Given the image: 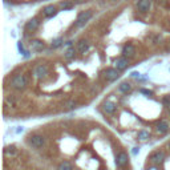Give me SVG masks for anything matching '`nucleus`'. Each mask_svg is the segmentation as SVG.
<instances>
[{"label":"nucleus","instance_id":"nucleus-31","mask_svg":"<svg viewBox=\"0 0 170 170\" xmlns=\"http://www.w3.org/2000/svg\"><path fill=\"white\" fill-rule=\"evenodd\" d=\"M75 1H85V0H75Z\"/></svg>","mask_w":170,"mask_h":170},{"label":"nucleus","instance_id":"nucleus-2","mask_svg":"<svg viewBox=\"0 0 170 170\" xmlns=\"http://www.w3.org/2000/svg\"><path fill=\"white\" fill-rule=\"evenodd\" d=\"M28 141H29V145L33 146V148H36V149L44 148V146L47 145V138H45L42 134H32Z\"/></svg>","mask_w":170,"mask_h":170},{"label":"nucleus","instance_id":"nucleus-33","mask_svg":"<svg viewBox=\"0 0 170 170\" xmlns=\"http://www.w3.org/2000/svg\"><path fill=\"white\" fill-rule=\"evenodd\" d=\"M169 113H170V106H169Z\"/></svg>","mask_w":170,"mask_h":170},{"label":"nucleus","instance_id":"nucleus-16","mask_svg":"<svg viewBox=\"0 0 170 170\" xmlns=\"http://www.w3.org/2000/svg\"><path fill=\"white\" fill-rule=\"evenodd\" d=\"M29 47L32 51H35V52H40V51L44 49V42L41 40H32L29 42Z\"/></svg>","mask_w":170,"mask_h":170},{"label":"nucleus","instance_id":"nucleus-24","mask_svg":"<svg viewBox=\"0 0 170 170\" xmlns=\"http://www.w3.org/2000/svg\"><path fill=\"white\" fill-rule=\"evenodd\" d=\"M162 104H163V105H165V106H170V96H163V97H162Z\"/></svg>","mask_w":170,"mask_h":170},{"label":"nucleus","instance_id":"nucleus-14","mask_svg":"<svg viewBox=\"0 0 170 170\" xmlns=\"http://www.w3.org/2000/svg\"><path fill=\"white\" fill-rule=\"evenodd\" d=\"M42 13H44L45 18H53L57 13V10H56L55 5H47V7L42 8Z\"/></svg>","mask_w":170,"mask_h":170},{"label":"nucleus","instance_id":"nucleus-6","mask_svg":"<svg viewBox=\"0 0 170 170\" xmlns=\"http://www.w3.org/2000/svg\"><path fill=\"white\" fill-rule=\"evenodd\" d=\"M118 76H120V73L116 68H108V69L104 70V77L109 81H114L116 78H118Z\"/></svg>","mask_w":170,"mask_h":170},{"label":"nucleus","instance_id":"nucleus-22","mask_svg":"<svg viewBox=\"0 0 170 170\" xmlns=\"http://www.w3.org/2000/svg\"><path fill=\"white\" fill-rule=\"evenodd\" d=\"M64 42V39L63 37H57V39H55V40L52 41V44H51V47L52 48H59L61 44Z\"/></svg>","mask_w":170,"mask_h":170},{"label":"nucleus","instance_id":"nucleus-18","mask_svg":"<svg viewBox=\"0 0 170 170\" xmlns=\"http://www.w3.org/2000/svg\"><path fill=\"white\" fill-rule=\"evenodd\" d=\"M4 154L8 155V157H16V155L19 154V152L15 146H7V148L4 149Z\"/></svg>","mask_w":170,"mask_h":170},{"label":"nucleus","instance_id":"nucleus-23","mask_svg":"<svg viewBox=\"0 0 170 170\" xmlns=\"http://www.w3.org/2000/svg\"><path fill=\"white\" fill-rule=\"evenodd\" d=\"M73 7V3L72 1H61L60 3V8L61 10H70V8Z\"/></svg>","mask_w":170,"mask_h":170},{"label":"nucleus","instance_id":"nucleus-3","mask_svg":"<svg viewBox=\"0 0 170 170\" xmlns=\"http://www.w3.org/2000/svg\"><path fill=\"white\" fill-rule=\"evenodd\" d=\"M48 73H49V69H48V65L45 64H40V65H36L35 68H33L32 70V75L35 78H37V80H40V78H44L48 76Z\"/></svg>","mask_w":170,"mask_h":170},{"label":"nucleus","instance_id":"nucleus-19","mask_svg":"<svg viewBox=\"0 0 170 170\" xmlns=\"http://www.w3.org/2000/svg\"><path fill=\"white\" fill-rule=\"evenodd\" d=\"M57 170H73V166L69 161H63V162L59 163Z\"/></svg>","mask_w":170,"mask_h":170},{"label":"nucleus","instance_id":"nucleus-29","mask_svg":"<svg viewBox=\"0 0 170 170\" xmlns=\"http://www.w3.org/2000/svg\"><path fill=\"white\" fill-rule=\"evenodd\" d=\"M132 152H133V154H137V153L140 152V150H138V148H134V149L132 150Z\"/></svg>","mask_w":170,"mask_h":170},{"label":"nucleus","instance_id":"nucleus-13","mask_svg":"<svg viewBox=\"0 0 170 170\" xmlns=\"http://www.w3.org/2000/svg\"><path fill=\"white\" fill-rule=\"evenodd\" d=\"M116 69H118V70H124L125 68L129 65V59H126V57H120V59H117L116 60Z\"/></svg>","mask_w":170,"mask_h":170},{"label":"nucleus","instance_id":"nucleus-1","mask_svg":"<svg viewBox=\"0 0 170 170\" xmlns=\"http://www.w3.org/2000/svg\"><path fill=\"white\" fill-rule=\"evenodd\" d=\"M27 86H28V78H27V76H25V75L19 73V75L13 76L12 80H11V88L15 89V90L23 92Z\"/></svg>","mask_w":170,"mask_h":170},{"label":"nucleus","instance_id":"nucleus-21","mask_svg":"<svg viewBox=\"0 0 170 170\" xmlns=\"http://www.w3.org/2000/svg\"><path fill=\"white\" fill-rule=\"evenodd\" d=\"M138 138H140L141 141H146V140H149V138H150V133L148 132V130H145V129L140 130V132H138Z\"/></svg>","mask_w":170,"mask_h":170},{"label":"nucleus","instance_id":"nucleus-10","mask_svg":"<svg viewBox=\"0 0 170 170\" xmlns=\"http://www.w3.org/2000/svg\"><path fill=\"white\" fill-rule=\"evenodd\" d=\"M103 109H104V112H105L106 114H113V113L116 112V109H117V105H116L113 101L106 100L105 103L103 104Z\"/></svg>","mask_w":170,"mask_h":170},{"label":"nucleus","instance_id":"nucleus-15","mask_svg":"<svg viewBox=\"0 0 170 170\" xmlns=\"http://www.w3.org/2000/svg\"><path fill=\"white\" fill-rule=\"evenodd\" d=\"M77 51L81 53V55H85V53L89 51V41L88 40H80L77 42Z\"/></svg>","mask_w":170,"mask_h":170},{"label":"nucleus","instance_id":"nucleus-9","mask_svg":"<svg viewBox=\"0 0 170 170\" xmlns=\"http://www.w3.org/2000/svg\"><path fill=\"white\" fill-rule=\"evenodd\" d=\"M137 8L140 12H149L152 8V0H138L137 3Z\"/></svg>","mask_w":170,"mask_h":170},{"label":"nucleus","instance_id":"nucleus-28","mask_svg":"<svg viewBox=\"0 0 170 170\" xmlns=\"http://www.w3.org/2000/svg\"><path fill=\"white\" fill-rule=\"evenodd\" d=\"M132 76H133V77H138V76H140V73H138V72H133Z\"/></svg>","mask_w":170,"mask_h":170},{"label":"nucleus","instance_id":"nucleus-8","mask_svg":"<svg viewBox=\"0 0 170 170\" xmlns=\"http://www.w3.org/2000/svg\"><path fill=\"white\" fill-rule=\"evenodd\" d=\"M129 162V157L125 152H120L117 154V160H116V163H117L118 168H125Z\"/></svg>","mask_w":170,"mask_h":170},{"label":"nucleus","instance_id":"nucleus-12","mask_svg":"<svg viewBox=\"0 0 170 170\" xmlns=\"http://www.w3.org/2000/svg\"><path fill=\"white\" fill-rule=\"evenodd\" d=\"M39 27H40V20H39L37 18H33V19H31V20L27 23L25 29H27L28 32H33V31H36Z\"/></svg>","mask_w":170,"mask_h":170},{"label":"nucleus","instance_id":"nucleus-4","mask_svg":"<svg viewBox=\"0 0 170 170\" xmlns=\"http://www.w3.org/2000/svg\"><path fill=\"white\" fill-rule=\"evenodd\" d=\"M149 162L152 163V165H160V163H162L163 161H165V153L162 152V150H155L154 153H152V154L149 155Z\"/></svg>","mask_w":170,"mask_h":170},{"label":"nucleus","instance_id":"nucleus-7","mask_svg":"<svg viewBox=\"0 0 170 170\" xmlns=\"http://www.w3.org/2000/svg\"><path fill=\"white\" fill-rule=\"evenodd\" d=\"M122 56L126 59H132L136 56V48L132 44H125L122 47Z\"/></svg>","mask_w":170,"mask_h":170},{"label":"nucleus","instance_id":"nucleus-26","mask_svg":"<svg viewBox=\"0 0 170 170\" xmlns=\"http://www.w3.org/2000/svg\"><path fill=\"white\" fill-rule=\"evenodd\" d=\"M140 92L144 93V95H148V96H152L153 95V92H152V90H149V89H140Z\"/></svg>","mask_w":170,"mask_h":170},{"label":"nucleus","instance_id":"nucleus-11","mask_svg":"<svg viewBox=\"0 0 170 170\" xmlns=\"http://www.w3.org/2000/svg\"><path fill=\"white\" fill-rule=\"evenodd\" d=\"M169 130H170V124H169V121L161 120L160 122L157 124V132L160 133V134H165V133H168Z\"/></svg>","mask_w":170,"mask_h":170},{"label":"nucleus","instance_id":"nucleus-5","mask_svg":"<svg viewBox=\"0 0 170 170\" xmlns=\"http://www.w3.org/2000/svg\"><path fill=\"white\" fill-rule=\"evenodd\" d=\"M90 18H92V11H84V12H81L80 15L77 16V19H76V27L77 28L84 27V25L90 20Z\"/></svg>","mask_w":170,"mask_h":170},{"label":"nucleus","instance_id":"nucleus-25","mask_svg":"<svg viewBox=\"0 0 170 170\" xmlns=\"http://www.w3.org/2000/svg\"><path fill=\"white\" fill-rule=\"evenodd\" d=\"M76 105H77V101H75V100H72V101H69V103H67V106L68 109H73V108H76Z\"/></svg>","mask_w":170,"mask_h":170},{"label":"nucleus","instance_id":"nucleus-27","mask_svg":"<svg viewBox=\"0 0 170 170\" xmlns=\"http://www.w3.org/2000/svg\"><path fill=\"white\" fill-rule=\"evenodd\" d=\"M146 170H160V169H158L155 165H150V166H149V168L146 169Z\"/></svg>","mask_w":170,"mask_h":170},{"label":"nucleus","instance_id":"nucleus-20","mask_svg":"<svg viewBox=\"0 0 170 170\" xmlns=\"http://www.w3.org/2000/svg\"><path fill=\"white\" fill-rule=\"evenodd\" d=\"M65 59L67 60H72V59H75V56H76V49L73 47H69L67 51H65Z\"/></svg>","mask_w":170,"mask_h":170},{"label":"nucleus","instance_id":"nucleus-30","mask_svg":"<svg viewBox=\"0 0 170 170\" xmlns=\"http://www.w3.org/2000/svg\"><path fill=\"white\" fill-rule=\"evenodd\" d=\"M168 148H169V150H170V141L168 142Z\"/></svg>","mask_w":170,"mask_h":170},{"label":"nucleus","instance_id":"nucleus-17","mask_svg":"<svg viewBox=\"0 0 170 170\" xmlns=\"http://www.w3.org/2000/svg\"><path fill=\"white\" fill-rule=\"evenodd\" d=\"M130 90H132V85H130V83H128V81H124V83H121L118 85V92L120 93L126 95V93L130 92Z\"/></svg>","mask_w":170,"mask_h":170},{"label":"nucleus","instance_id":"nucleus-32","mask_svg":"<svg viewBox=\"0 0 170 170\" xmlns=\"http://www.w3.org/2000/svg\"><path fill=\"white\" fill-rule=\"evenodd\" d=\"M109 1H116V0H109Z\"/></svg>","mask_w":170,"mask_h":170}]
</instances>
